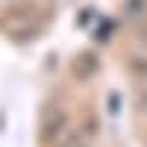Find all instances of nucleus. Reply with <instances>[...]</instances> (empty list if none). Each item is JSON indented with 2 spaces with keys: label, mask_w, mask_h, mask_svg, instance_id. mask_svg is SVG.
<instances>
[{
  "label": "nucleus",
  "mask_w": 147,
  "mask_h": 147,
  "mask_svg": "<svg viewBox=\"0 0 147 147\" xmlns=\"http://www.w3.org/2000/svg\"><path fill=\"white\" fill-rule=\"evenodd\" d=\"M65 124H68V115H65V109H59V106H47L44 112H41V138L44 141H50L56 144L59 138L65 136Z\"/></svg>",
  "instance_id": "obj_1"
}]
</instances>
